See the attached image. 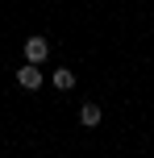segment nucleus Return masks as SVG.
I'll return each mask as SVG.
<instances>
[{
  "mask_svg": "<svg viewBox=\"0 0 154 158\" xmlns=\"http://www.w3.org/2000/svg\"><path fill=\"white\" fill-rule=\"evenodd\" d=\"M79 121H83L88 129H92V125H100V104H92V100H88V104L79 108Z\"/></svg>",
  "mask_w": 154,
  "mask_h": 158,
  "instance_id": "obj_4",
  "label": "nucleus"
},
{
  "mask_svg": "<svg viewBox=\"0 0 154 158\" xmlns=\"http://www.w3.org/2000/svg\"><path fill=\"white\" fill-rule=\"evenodd\" d=\"M50 83H54V87H58V92H71V87H75V75H71V71H67V67H58V71H54V75H50Z\"/></svg>",
  "mask_w": 154,
  "mask_h": 158,
  "instance_id": "obj_3",
  "label": "nucleus"
},
{
  "mask_svg": "<svg viewBox=\"0 0 154 158\" xmlns=\"http://www.w3.org/2000/svg\"><path fill=\"white\" fill-rule=\"evenodd\" d=\"M46 58H50V42L46 38H42V33H33V38H25V63H46Z\"/></svg>",
  "mask_w": 154,
  "mask_h": 158,
  "instance_id": "obj_1",
  "label": "nucleus"
},
{
  "mask_svg": "<svg viewBox=\"0 0 154 158\" xmlns=\"http://www.w3.org/2000/svg\"><path fill=\"white\" fill-rule=\"evenodd\" d=\"M17 83H21L25 92H38V87H42V67L38 63H25L21 71H17Z\"/></svg>",
  "mask_w": 154,
  "mask_h": 158,
  "instance_id": "obj_2",
  "label": "nucleus"
}]
</instances>
